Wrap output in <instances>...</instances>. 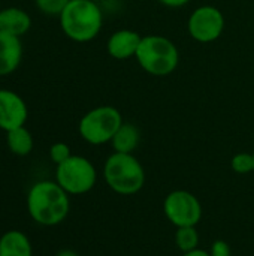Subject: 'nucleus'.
<instances>
[{"label":"nucleus","mask_w":254,"mask_h":256,"mask_svg":"<svg viewBox=\"0 0 254 256\" xmlns=\"http://www.w3.org/2000/svg\"><path fill=\"white\" fill-rule=\"evenodd\" d=\"M225 15L223 12L213 6L204 4L196 8L187 21V30L192 39L199 44H211L217 40L225 30Z\"/></svg>","instance_id":"7"},{"label":"nucleus","mask_w":254,"mask_h":256,"mask_svg":"<svg viewBox=\"0 0 254 256\" xmlns=\"http://www.w3.org/2000/svg\"><path fill=\"white\" fill-rule=\"evenodd\" d=\"M253 159H254V153H253Z\"/></svg>","instance_id":"24"},{"label":"nucleus","mask_w":254,"mask_h":256,"mask_svg":"<svg viewBox=\"0 0 254 256\" xmlns=\"http://www.w3.org/2000/svg\"><path fill=\"white\" fill-rule=\"evenodd\" d=\"M72 156L70 153V147L64 142H55L49 148V158L55 164V165H60L63 164L64 160H67L69 158Z\"/></svg>","instance_id":"19"},{"label":"nucleus","mask_w":254,"mask_h":256,"mask_svg":"<svg viewBox=\"0 0 254 256\" xmlns=\"http://www.w3.org/2000/svg\"><path fill=\"white\" fill-rule=\"evenodd\" d=\"M94 2H97V0H94Z\"/></svg>","instance_id":"25"},{"label":"nucleus","mask_w":254,"mask_h":256,"mask_svg":"<svg viewBox=\"0 0 254 256\" xmlns=\"http://www.w3.org/2000/svg\"><path fill=\"white\" fill-rule=\"evenodd\" d=\"M22 58V44L18 36L0 30V76L16 70Z\"/></svg>","instance_id":"11"},{"label":"nucleus","mask_w":254,"mask_h":256,"mask_svg":"<svg viewBox=\"0 0 254 256\" xmlns=\"http://www.w3.org/2000/svg\"><path fill=\"white\" fill-rule=\"evenodd\" d=\"M103 177L106 184L120 195H133L145 184V171L132 153L114 152L105 162Z\"/></svg>","instance_id":"4"},{"label":"nucleus","mask_w":254,"mask_h":256,"mask_svg":"<svg viewBox=\"0 0 254 256\" xmlns=\"http://www.w3.org/2000/svg\"><path fill=\"white\" fill-rule=\"evenodd\" d=\"M69 194L57 182H37L27 195V210L31 219L43 226L61 224L69 213Z\"/></svg>","instance_id":"1"},{"label":"nucleus","mask_w":254,"mask_h":256,"mask_svg":"<svg viewBox=\"0 0 254 256\" xmlns=\"http://www.w3.org/2000/svg\"><path fill=\"white\" fill-rule=\"evenodd\" d=\"M58 20L63 33L78 44L93 40L103 26L102 9L94 0H70Z\"/></svg>","instance_id":"2"},{"label":"nucleus","mask_w":254,"mask_h":256,"mask_svg":"<svg viewBox=\"0 0 254 256\" xmlns=\"http://www.w3.org/2000/svg\"><path fill=\"white\" fill-rule=\"evenodd\" d=\"M141 141V132L139 129L132 123H124L120 126V129L115 132L111 144L114 152L117 153H132L136 150Z\"/></svg>","instance_id":"14"},{"label":"nucleus","mask_w":254,"mask_h":256,"mask_svg":"<svg viewBox=\"0 0 254 256\" xmlns=\"http://www.w3.org/2000/svg\"><path fill=\"white\" fill-rule=\"evenodd\" d=\"M183 256H211L208 252L202 250V249H195L192 252H186Z\"/></svg>","instance_id":"22"},{"label":"nucleus","mask_w":254,"mask_h":256,"mask_svg":"<svg viewBox=\"0 0 254 256\" xmlns=\"http://www.w3.org/2000/svg\"><path fill=\"white\" fill-rule=\"evenodd\" d=\"M135 58L148 75L168 76L175 72L180 64V51L169 38L147 34L142 36Z\"/></svg>","instance_id":"3"},{"label":"nucleus","mask_w":254,"mask_h":256,"mask_svg":"<svg viewBox=\"0 0 254 256\" xmlns=\"http://www.w3.org/2000/svg\"><path fill=\"white\" fill-rule=\"evenodd\" d=\"M175 243H177L178 249L183 254L198 249L199 236H198L196 228L195 226H181V228H178L177 234H175Z\"/></svg>","instance_id":"16"},{"label":"nucleus","mask_w":254,"mask_h":256,"mask_svg":"<svg viewBox=\"0 0 254 256\" xmlns=\"http://www.w3.org/2000/svg\"><path fill=\"white\" fill-rule=\"evenodd\" d=\"M159 2L168 8H183L190 3V0H159Z\"/></svg>","instance_id":"21"},{"label":"nucleus","mask_w":254,"mask_h":256,"mask_svg":"<svg viewBox=\"0 0 254 256\" xmlns=\"http://www.w3.org/2000/svg\"><path fill=\"white\" fill-rule=\"evenodd\" d=\"M70 0H34L36 8L49 16H60Z\"/></svg>","instance_id":"18"},{"label":"nucleus","mask_w":254,"mask_h":256,"mask_svg":"<svg viewBox=\"0 0 254 256\" xmlns=\"http://www.w3.org/2000/svg\"><path fill=\"white\" fill-rule=\"evenodd\" d=\"M57 256H79L76 252H73V250H69V249H64V250H60Z\"/></svg>","instance_id":"23"},{"label":"nucleus","mask_w":254,"mask_h":256,"mask_svg":"<svg viewBox=\"0 0 254 256\" xmlns=\"http://www.w3.org/2000/svg\"><path fill=\"white\" fill-rule=\"evenodd\" d=\"M96 168L84 156L72 154L67 160L57 165L55 182L69 195H82L90 192L96 184Z\"/></svg>","instance_id":"6"},{"label":"nucleus","mask_w":254,"mask_h":256,"mask_svg":"<svg viewBox=\"0 0 254 256\" xmlns=\"http://www.w3.org/2000/svg\"><path fill=\"white\" fill-rule=\"evenodd\" d=\"M0 256H33L31 243L21 231H7L0 237Z\"/></svg>","instance_id":"13"},{"label":"nucleus","mask_w":254,"mask_h":256,"mask_svg":"<svg viewBox=\"0 0 254 256\" xmlns=\"http://www.w3.org/2000/svg\"><path fill=\"white\" fill-rule=\"evenodd\" d=\"M211 256H232V252H231V246L225 242V240H217L213 243L211 246V252H210Z\"/></svg>","instance_id":"20"},{"label":"nucleus","mask_w":254,"mask_h":256,"mask_svg":"<svg viewBox=\"0 0 254 256\" xmlns=\"http://www.w3.org/2000/svg\"><path fill=\"white\" fill-rule=\"evenodd\" d=\"M142 40V36L130 28H121L114 32L108 42L106 50L108 54L115 60H127L136 56V51L139 48V44Z\"/></svg>","instance_id":"10"},{"label":"nucleus","mask_w":254,"mask_h":256,"mask_svg":"<svg viewBox=\"0 0 254 256\" xmlns=\"http://www.w3.org/2000/svg\"><path fill=\"white\" fill-rule=\"evenodd\" d=\"M28 117V110L24 99L7 88H0V129L7 132L24 126Z\"/></svg>","instance_id":"9"},{"label":"nucleus","mask_w":254,"mask_h":256,"mask_svg":"<svg viewBox=\"0 0 254 256\" xmlns=\"http://www.w3.org/2000/svg\"><path fill=\"white\" fill-rule=\"evenodd\" d=\"M232 170L237 174H250L254 172L253 153H238L232 158Z\"/></svg>","instance_id":"17"},{"label":"nucleus","mask_w":254,"mask_h":256,"mask_svg":"<svg viewBox=\"0 0 254 256\" xmlns=\"http://www.w3.org/2000/svg\"><path fill=\"white\" fill-rule=\"evenodd\" d=\"M6 144L9 150L16 156H27L33 150V136L25 126L15 128L6 132Z\"/></svg>","instance_id":"15"},{"label":"nucleus","mask_w":254,"mask_h":256,"mask_svg":"<svg viewBox=\"0 0 254 256\" xmlns=\"http://www.w3.org/2000/svg\"><path fill=\"white\" fill-rule=\"evenodd\" d=\"M123 124L121 112L111 105H100L87 111L78 124L81 138L91 146L111 142L115 132Z\"/></svg>","instance_id":"5"},{"label":"nucleus","mask_w":254,"mask_h":256,"mask_svg":"<svg viewBox=\"0 0 254 256\" xmlns=\"http://www.w3.org/2000/svg\"><path fill=\"white\" fill-rule=\"evenodd\" d=\"M31 27L30 15L21 8H4L0 9V30L21 38Z\"/></svg>","instance_id":"12"},{"label":"nucleus","mask_w":254,"mask_h":256,"mask_svg":"<svg viewBox=\"0 0 254 256\" xmlns=\"http://www.w3.org/2000/svg\"><path fill=\"white\" fill-rule=\"evenodd\" d=\"M163 210L169 222L177 228L196 226L202 218V206L199 200L187 190L171 192L163 202Z\"/></svg>","instance_id":"8"}]
</instances>
